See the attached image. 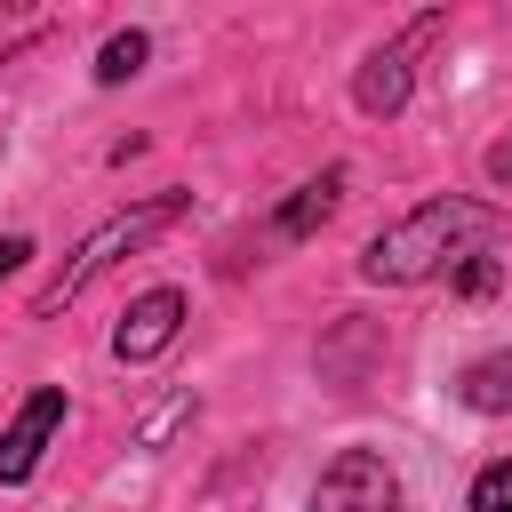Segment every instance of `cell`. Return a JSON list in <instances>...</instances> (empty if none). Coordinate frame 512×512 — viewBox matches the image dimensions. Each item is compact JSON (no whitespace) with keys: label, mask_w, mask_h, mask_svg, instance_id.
I'll use <instances>...</instances> for the list:
<instances>
[{"label":"cell","mask_w":512,"mask_h":512,"mask_svg":"<svg viewBox=\"0 0 512 512\" xmlns=\"http://www.w3.org/2000/svg\"><path fill=\"white\" fill-rule=\"evenodd\" d=\"M480 240H496V208L448 192V200H424V208H408L400 224H384V232L368 240V256H360V280H376V288H408V280H432L440 264L472 256Z\"/></svg>","instance_id":"cell-1"},{"label":"cell","mask_w":512,"mask_h":512,"mask_svg":"<svg viewBox=\"0 0 512 512\" xmlns=\"http://www.w3.org/2000/svg\"><path fill=\"white\" fill-rule=\"evenodd\" d=\"M184 208H192L184 192H152V200H136V208H120V216H104V224H96V232L72 248V264H64V272L40 288V312H64V304H72V296H80L96 272H112L120 256H136L144 240H160V232H168Z\"/></svg>","instance_id":"cell-2"},{"label":"cell","mask_w":512,"mask_h":512,"mask_svg":"<svg viewBox=\"0 0 512 512\" xmlns=\"http://www.w3.org/2000/svg\"><path fill=\"white\" fill-rule=\"evenodd\" d=\"M312 512H400V480L376 448H344L312 480Z\"/></svg>","instance_id":"cell-3"},{"label":"cell","mask_w":512,"mask_h":512,"mask_svg":"<svg viewBox=\"0 0 512 512\" xmlns=\"http://www.w3.org/2000/svg\"><path fill=\"white\" fill-rule=\"evenodd\" d=\"M176 328H184V288H144V296L120 312V328H112V360L144 368V360H160V352L176 344Z\"/></svg>","instance_id":"cell-4"},{"label":"cell","mask_w":512,"mask_h":512,"mask_svg":"<svg viewBox=\"0 0 512 512\" xmlns=\"http://www.w3.org/2000/svg\"><path fill=\"white\" fill-rule=\"evenodd\" d=\"M64 424V392L56 384H40L24 408H16V424L0 432V488H24L32 472H40V456H48V432Z\"/></svg>","instance_id":"cell-5"},{"label":"cell","mask_w":512,"mask_h":512,"mask_svg":"<svg viewBox=\"0 0 512 512\" xmlns=\"http://www.w3.org/2000/svg\"><path fill=\"white\" fill-rule=\"evenodd\" d=\"M424 32H440V16H424V24H408V40H392V48H376L360 72H352V104L368 112V120H392L400 104H408V56H416V40Z\"/></svg>","instance_id":"cell-6"},{"label":"cell","mask_w":512,"mask_h":512,"mask_svg":"<svg viewBox=\"0 0 512 512\" xmlns=\"http://www.w3.org/2000/svg\"><path fill=\"white\" fill-rule=\"evenodd\" d=\"M336 200H344V168H320L312 184H296V192L280 200V216H272V240H304V232H320V224L336 216Z\"/></svg>","instance_id":"cell-7"},{"label":"cell","mask_w":512,"mask_h":512,"mask_svg":"<svg viewBox=\"0 0 512 512\" xmlns=\"http://www.w3.org/2000/svg\"><path fill=\"white\" fill-rule=\"evenodd\" d=\"M456 400H464V408H480V416H504V408H512V352L472 360V368L456 376Z\"/></svg>","instance_id":"cell-8"},{"label":"cell","mask_w":512,"mask_h":512,"mask_svg":"<svg viewBox=\"0 0 512 512\" xmlns=\"http://www.w3.org/2000/svg\"><path fill=\"white\" fill-rule=\"evenodd\" d=\"M200 416V392H168V400H152L144 416H136V432H128V448H144V456H160L184 424Z\"/></svg>","instance_id":"cell-9"},{"label":"cell","mask_w":512,"mask_h":512,"mask_svg":"<svg viewBox=\"0 0 512 512\" xmlns=\"http://www.w3.org/2000/svg\"><path fill=\"white\" fill-rule=\"evenodd\" d=\"M144 56H152V40H144V32H112V40H104V56H96V80H104V88H120L128 72H144Z\"/></svg>","instance_id":"cell-10"},{"label":"cell","mask_w":512,"mask_h":512,"mask_svg":"<svg viewBox=\"0 0 512 512\" xmlns=\"http://www.w3.org/2000/svg\"><path fill=\"white\" fill-rule=\"evenodd\" d=\"M472 512H512V464H488L472 480Z\"/></svg>","instance_id":"cell-11"},{"label":"cell","mask_w":512,"mask_h":512,"mask_svg":"<svg viewBox=\"0 0 512 512\" xmlns=\"http://www.w3.org/2000/svg\"><path fill=\"white\" fill-rule=\"evenodd\" d=\"M456 288H464V296H488V288H496V256H464V264H456Z\"/></svg>","instance_id":"cell-12"},{"label":"cell","mask_w":512,"mask_h":512,"mask_svg":"<svg viewBox=\"0 0 512 512\" xmlns=\"http://www.w3.org/2000/svg\"><path fill=\"white\" fill-rule=\"evenodd\" d=\"M24 264H32V240H24V232H8V240H0V280H16Z\"/></svg>","instance_id":"cell-13"},{"label":"cell","mask_w":512,"mask_h":512,"mask_svg":"<svg viewBox=\"0 0 512 512\" xmlns=\"http://www.w3.org/2000/svg\"><path fill=\"white\" fill-rule=\"evenodd\" d=\"M496 176H512V144H496Z\"/></svg>","instance_id":"cell-14"}]
</instances>
